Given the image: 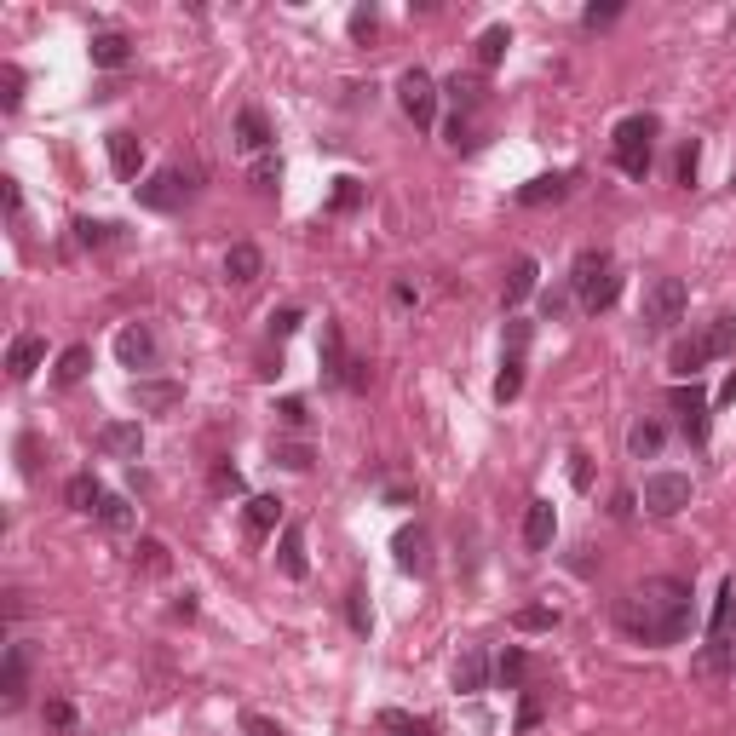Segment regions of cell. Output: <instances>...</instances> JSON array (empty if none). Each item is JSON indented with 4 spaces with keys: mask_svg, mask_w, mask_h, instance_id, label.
<instances>
[{
    "mask_svg": "<svg viewBox=\"0 0 736 736\" xmlns=\"http://www.w3.org/2000/svg\"><path fill=\"white\" fill-rule=\"evenodd\" d=\"M616 627L633 644H679L690 633V587L673 575H656L616 598Z\"/></svg>",
    "mask_w": 736,
    "mask_h": 736,
    "instance_id": "cell-1",
    "label": "cell"
},
{
    "mask_svg": "<svg viewBox=\"0 0 736 736\" xmlns=\"http://www.w3.org/2000/svg\"><path fill=\"white\" fill-rule=\"evenodd\" d=\"M570 288L581 294V305H587V311H610V305H616V294H621L616 259H610L604 248H587V253H575Z\"/></svg>",
    "mask_w": 736,
    "mask_h": 736,
    "instance_id": "cell-2",
    "label": "cell"
},
{
    "mask_svg": "<svg viewBox=\"0 0 736 736\" xmlns=\"http://www.w3.org/2000/svg\"><path fill=\"white\" fill-rule=\"evenodd\" d=\"M656 156V115H627L616 127V167L627 179H644Z\"/></svg>",
    "mask_w": 736,
    "mask_h": 736,
    "instance_id": "cell-3",
    "label": "cell"
},
{
    "mask_svg": "<svg viewBox=\"0 0 736 736\" xmlns=\"http://www.w3.org/2000/svg\"><path fill=\"white\" fill-rule=\"evenodd\" d=\"M685 305H690L685 282H679V276H656V282L644 288L639 322H644V328H650V334H667L673 322H685Z\"/></svg>",
    "mask_w": 736,
    "mask_h": 736,
    "instance_id": "cell-4",
    "label": "cell"
},
{
    "mask_svg": "<svg viewBox=\"0 0 736 736\" xmlns=\"http://www.w3.org/2000/svg\"><path fill=\"white\" fill-rule=\"evenodd\" d=\"M690 506V478L685 472H650L644 478V512L650 518H673Z\"/></svg>",
    "mask_w": 736,
    "mask_h": 736,
    "instance_id": "cell-5",
    "label": "cell"
},
{
    "mask_svg": "<svg viewBox=\"0 0 736 736\" xmlns=\"http://www.w3.org/2000/svg\"><path fill=\"white\" fill-rule=\"evenodd\" d=\"M397 98H403V110H409L414 127H432V121H437V81L426 75V69H403Z\"/></svg>",
    "mask_w": 736,
    "mask_h": 736,
    "instance_id": "cell-6",
    "label": "cell"
},
{
    "mask_svg": "<svg viewBox=\"0 0 736 736\" xmlns=\"http://www.w3.org/2000/svg\"><path fill=\"white\" fill-rule=\"evenodd\" d=\"M190 196V179H184L179 167H161L156 179H144L138 184V202L144 207H156V213H173V207Z\"/></svg>",
    "mask_w": 736,
    "mask_h": 736,
    "instance_id": "cell-7",
    "label": "cell"
},
{
    "mask_svg": "<svg viewBox=\"0 0 736 736\" xmlns=\"http://www.w3.org/2000/svg\"><path fill=\"white\" fill-rule=\"evenodd\" d=\"M667 403L679 409L690 443H702V437H708V391L696 386V380H690V386H673V397H667Z\"/></svg>",
    "mask_w": 736,
    "mask_h": 736,
    "instance_id": "cell-8",
    "label": "cell"
},
{
    "mask_svg": "<svg viewBox=\"0 0 736 736\" xmlns=\"http://www.w3.org/2000/svg\"><path fill=\"white\" fill-rule=\"evenodd\" d=\"M98 449L110 460H138L144 455V432H138V420H110V426H98Z\"/></svg>",
    "mask_w": 736,
    "mask_h": 736,
    "instance_id": "cell-9",
    "label": "cell"
},
{
    "mask_svg": "<svg viewBox=\"0 0 736 736\" xmlns=\"http://www.w3.org/2000/svg\"><path fill=\"white\" fill-rule=\"evenodd\" d=\"M133 403L138 409H150V414H167V409H179L184 403V386L179 380H133Z\"/></svg>",
    "mask_w": 736,
    "mask_h": 736,
    "instance_id": "cell-10",
    "label": "cell"
},
{
    "mask_svg": "<svg viewBox=\"0 0 736 736\" xmlns=\"http://www.w3.org/2000/svg\"><path fill=\"white\" fill-rule=\"evenodd\" d=\"M115 357H121L127 368H150V363H156V340H150V328H144V322L121 328V334H115Z\"/></svg>",
    "mask_w": 736,
    "mask_h": 736,
    "instance_id": "cell-11",
    "label": "cell"
},
{
    "mask_svg": "<svg viewBox=\"0 0 736 736\" xmlns=\"http://www.w3.org/2000/svg\"><path fill=\"white\" fill-rule=\"evenodd\" d=\"M552 535H558V512H552V501H529V512H524V547L529 552H547Z\"/></svg>",
    "mask_w": 736,
    "mask_h": 736,
    "instance_id": "cell-12",
    "label": "cell"
},
{
    "mask_svg": "<svg viewBox=\"0 0 736 736\" xmlns=\"http://www.w3.org/2000/svg\"><path fill=\"white\" fill-rule=\"evenodd\" d=\"M276 570L288 575V581H305V570H311V564H305V529L299 524L282 529V541H276Z\"/></svg>",
    "mask_w": 736,
    "mask_h": 736,
    "instance_id": "cell-13",
    "label": "cell"
},
{
    "mask_svg": "<svg viewBox=\"0 0 736 736\" xmlns=\"http://www.w3.org/2000/svg\"><path fill=\"white\" fill-rule=\"evenodd\" d=\"M41 357H46V340H41V334H18V340H12V351H6V374H12V380H29V374L41 368Z\"/></svg>",
    "mask_w": 736,
    "mask_h": 736,
    "instance_id": "cell-14",
    "label": "cell"
},
{
    "mask_svg": "<svg viewBox=\"0 0 736 736\" xmlns=\"http://www.w3.org/2000/svg\"><path fill=\"white\" fill-rule=\"evenodd\" d=\"M426 547H432V541H426V529H420V524L397 529V541H391L397 564H403V570H414V575H426V564H432V558H426Z\"/></svg>",
    "mask_w": 736,
    "mask_h": 736,
    "instance_id": "cell-15",
    "label": "cell"
},
{
    "mask_svg": "<svg viewBox=\"0 0 736 736\" xmlns=\"http://www.w3.org/2000/svg\"><path fill=\"white\" fill-rule=\"evenodd\" d=\"M127 58H133V41H127L121 29H98V35H92V64L98 69H121Z\"/></svg>",
    "mask_w": 736,
    "mask_h": 736,
    "instance_id": "cell-16",
    "label": "cell"
},
{
    "mask_svg": "<svg viewBox=\"0 0 736 736\" xmlns=\"http://www.w3.org/2000/svg\"><path fill=\"white\" fill-rule=\"evenodd\" d=\"M23 679H29V650L12 644V650H6V667H0V696H6V708L23 702Z\"/></svg>",
    "mask_w": 736,
    "mask_h": 736,
    "instance_id": "cell-17",
    "label": "cell"
},
{
    "mask_svg": "<svg viewBox=\"0 0 736 736\" xmlns=\"http://www.w3.org/2000/svg\"><path fill=\"white\" fill-rule=\"evenodd\" d=\"M110 167H115V179H138V167H144L138 133H110Z\"/></svg>",
    "mask_w": 736,
    "mask_h": 736,
    "instance_id": "cell-18",
    "label": "cell"
},
{
    "mask_svg": "<svg viewBox=\"0 0 736 736\" xmlns=\"http://www.w3.org/2000/svg\"><path fill=\"white\" fill-rule=\"evenodd\" d=\"M242 518H248V535H253V541H265V535L282 524V501H276V495H253V501L242 506Z\"/></svg>",
    "mask_w": 736,
    "mask_h": 736,
    "instance_id": "cell-19",
    "label": "cell"
},
{
    "mask_svg": "<svg viewBox=\"0 0 736 736\" xmlns=\"http://www.w3.org/2000/svg\"><path fill=\"white\" fill-rule=\"evenodd\" d=\"M259 271H265V259H259V248H253V242H236V248L225 253V276L236 282V288H248Z\"/></svg>",
    "mask_w": 736,
    "mask_h": 736,
    "instance_id": "cell-20",
    "label": "cell"
},
{
    "mask_svg": "<svg viewBox=\"0 0 736 736\" xmlns=\"http://www.w3.org/2000/svg\"><path fill=\"white\" fill-rule=\"evenodd\" d=\"M345 334H340V322H322V374H328V380H340L345 386Z\"/></svg>",
    "mask_w": 736,
    "mask_h": 736,
    "instance_id": "cell-21",
    "label": "cell"
},
{
    "mask_svg": "<svg viewBox=\"0 0 736 736\" xmlns=\"http://www.w3.org/2000/svg\"><path fill=\"white\" fill-rule=\"evenodd\" d=\"M64 501L75 506V512H98V506H104V483L92 478V472H75V478L64 483Z\"/></svg>",
    "mask_w": 736,
    "mask_h": 736,
    "instance_id": "cell-22",
    "label": "cell"
},
{
    "mask_svg": "<svg viewBox=\"0 0 736 736\" xmlns=\"http://www.w3.org/2000/svg\"><path fill=\"white\" fill-rule=\"evenodd\" d=\"M87 374H92V345H69L64 357H58V368H52L58 386H81Z\"/></svg>",
    "mask_w": 736,
    "mask_h": 736,
    "instance_id": "cell-23",
    "label": "cell"
},
{
    "mask_svg": "<svg viewBox=\"0 0 736 736\" xmlns=\"http://www.w3.org/2000/svg\"><path fill=\"white\" fill-rule=\"evenodd\" d=\"M570 190V173H552V179H529L524 190H518V202L524 207H541V202H558Z\"/></svg>",
    "mask_w": 736,
    "mask_h": 736,
    "instance_id": "cell-24",
    "label": "cell"
},
{
    "mask_svg": "<svg viewBox=\"0 0 736 736\" xmlns=\"http://www.w3.org/2000/svg\"><path fill=\"white\" fill-rule=\"evenodd\" d=\"M713 351H708V340L696 334V340H679L673 345V374H685V380H696V368L708 363Z\"/></svg>",
    "mask_w": 736,
    "mask_h": 736,
    "instance_id": "cell-25",
    "label": "cell"
},
{
    "mask_svg": "<svg viewBox=\"0 0 736 736\" xmlns=\"http://www.w3.org/2000/svg\"><path fill=\"white\" fill-rule=\"evenodd\" d=\"M236 144H242V150H265V144H271V127H265V115L259 110L236 115Z\"/></svg>",
    "mask_w": 736,
    "mask_h": 736,
    "instance_id": "cell-26",
    "label": "cell"
},
{
    "mask_svg": "<svg viewBox=\"0 0 736 736\" xmlns=\"http://www.w3.org/2000/svg\"><path fill=\"white\" fill-rule=\"evenodd\" d=\"M443 92L455 98V115L460 110H478V104H483V75H449V87H443Z\"/></svg>",
    "mask_w": 736,
    "mask_h": 736,
    "instance_id": "cell-27",
    "label": "cell"
},
{
    "mask_svg": "<svg viewBox=\"0 0 736 736\" xmlns=\"http://www.w3.org/2000/svg\"><path fill=\"white\" fill-rule=\"evenodd\" d=\"M529 294H535V259H512V271H506V305H518Z\"/></svg>",
    "mask_w": 736,
    "mask_h": 736,
    "instance_id": "cell-28",
    "label": "cell"
},
{
    "mask_svg": "<svg viewBox=\"0 0 736 736\" xmlns=\"http://www.w3.org/2000/svg\"><path fill=\"white\" fill-rule=\"evenodd\" d=\"M483 679H489V662H483V650H466L455 662V690H483Z\"/></svg>",
    "mask_w": 736,
    "mask_h": 736,
    "instance_id": "cell-29",
    "label": "cell"
},
{
    "mask_svg": "<svg viewBox=\"0 0 736 736\" xmlns=\"http://www.w3.org/2000/svg\"><path fill=\"white\" fill-rule=\"evenodd\" d=\"M662 426H656V420H639V426H633V432H627V449H633V455L639 460H650V455H662Z\"/></svg>",
    "mask_w": 736,
    "mask_h": 736,
    "instance_id": "cell-30",
    "label": "cell"
},
{
    "mask_svg": "<svg viewBox=\"0 0 736 736\" xmlns=\"http://www.w3.org/2000/svg\"><path fill=\"white\" fill-rule=\"evenodd\" d=\"M506 46H512V35H506L501 23H495V29H483V35H478V69H495L506 58Z\"/></svg>",
    "mask_w": 736,
    "mask_h": 736,
    "instance_id": "cell-31",
    "label": "cell"
},
{
    "mask_svg": "<svg viewBox=\"0 0 736 736\" xmlns=\"http://www.w3.org/2000/svg\"><path fill=\"white\" fill-rule=\"evenodd\" d=\"M98 524L110 529V535H127V529H133V506L121 501V495H104V506H98Z\"/></svg>",
    "mask_w": 736,
    "mask_h": 736,
    "instance_id": "cell-32",
    "label": "cell"
},
{
    "mask_svg": "<svg viewBox=\"0 0 736 736\" xmlns=\"http://www.w3.org/2000/svg\"><path fill=\"white\" fill-rule=\"evenodd\" d=\"M518 391H524V357H506L501 374H495V397H501V403H512Z\"/></svg>",
    "mask_w": 736,
    "mask_h": 736,
    "instance_id": "cell-33",
    "label": "cell"
},
{
    "mask_svg": "<svg viewBox=\"0 0 736 736\" xmlns=\"http://www.w3.org/2000/svg\"><path fill=\"white\" fill-rule=\"evenodd\" d=\"M702 340H708V351H713V357H725V351H736V317H713Z\"/></svg>",
    "mask_w": 736,
    "mask_h": 736,
    "instance_id": "cell-34",
    "label": "cell"
},
{
    "mask_svg": "<svg viewBox=\"0 0 736 736\" xmlns=\"http://www.w3.org/2000/svg\"><path fill=\"white\" fill-rule=\"evenodd\" d=\"M524 673H529V656L518 650V644H512V650H506L501 662H495V679H501V685L512 690V685H524Z\"/></svg>",
    "mask_w": 736,
    "mask_h": 736,
    "instance_id": "cell-35",
    "label": "cell"
},
{
    "mask_svg": "<svg viewBox=\"0 0 736 736\" xmlns=\"http://www.w3.org/2000/svg\"><path fill=\"white\" fill-rule=\"evenodd\" d=\"M380 725H386L391 736H432V725H426V719H409V713H397V708L380 713Z\"/></svg>",
    "mask_w": 736,
    "mask_h": 736,
    "instance_id": "cell-36",
    "label": "cell"
},
{
    "mask_svg": "<svg viewBox=\"0 0 736 736\" xmlns=\"http://www.w3.org/2000/svg\"><path fill=\"white\" fill-rule=\"evenodd\" d=\"M518 627H524V633H547V627H558V610H547V604H529V610H518Z\"/></svg>",
    "mask_w": 736,
    "mask_h": 736,
    "instance_id": "cell-37",
    "label": "cell"
},
{
    "mask_svg": "<svg viewBox=\"0 0 736 736\" xmlns=\"http://www.w3.org/2000/svg\"><path fill=\"white\" fill-rule=\"evenodd\" d=\"M0 87H6V92H0V104H6V110H18V104H23V69L6 64V69H0Z\"/></svg>",
    "mask_w": 736,
    "mask_h": 736,
    "instance_id": "cell-38",
    "label": "cell"
},
{
    "mask_svg": "<svg viewBox=\"0 0 736 736\" xmlns=\"http://www.w3.org/2000/svg\"><path fill=\"white\" fill-rule=\"evenodd\" d=\"M276 420H282V426H294V432H305V420H311V414H305L299 397H282V403H276Z\"/></svg>",
    "mask_w": 736,
    "mask_h": 736,
    "instance_id": "cell-39",
    "label": "cell"
},
{
    "mask_svg": "<svg viewBox=\"0 0 736 736\" xmlns=\"http://www.w3.org/2000/svg\"><path fill=\"white\" fill-rule=\"evenodd\" d=\"M276 460H282L288 472H305V466H311V449H305V443H276Z\"/></svg>",
    "mask_w": 736,
    "mask_h": 736,
    "instance_id": "cell-40",
    "label": "cell"
},
{
    "mask_svg": "<svg viewBox=\"0 0 736 736\" xmlns=\"http://www.w3.org/2000/svg\"><path fill=\"white\" fill-rule=\"evenodd\" d=\"M138 564H144L150 575H161L167 570V547H161V541H138Z\"/></svg>",
    "mask_w": 736,
    "mask_h": 736,
    "instance_id": "cell-41",
    "label": "cell"
},
{
    "mask_svg": "<svg viewBox=\"0 0 736 736\" xmlns=\"http://www.w3.org/2000/svg\"><path fill=\"white\" fill-rule=\"evenodd\" d=\"M213 495H242V472L236 466H213Z\"/></svg>",
    "mask_w": 736,
    "mask_h": 736,
    "instance_id": "cell-42",
    "label": "cell"
},
{
    "mask_svg": "<svg viewBox=\"0 0 736 736\" xmlns=\"http://www.w3.org/2000/svg\"><path fill=\"white\" fill-rule=\"evenodd\" d=\"M524 345H529V322H506V357H524Z\"/></svg>",
    "mask_w": 736,
    "mask_h": 736,
    "instance_id": "cell-43",
    "label": "cell"
},
{
    "mask_svg": "<svg viewBox=\"0 0 736 736\" xmlns=\"http://www.w3.org/2000/svg\"><path fill=\"white\" fill-rule=\"evenodd\" d=\"M46 725H52V731H69V725H75V708H69V702H46Z\"/></svg>",
    "mask_w": 736,
    "mask_h": 736,
    "instance_id": "cell-44",
    "label": "cell"
},
{
    "mask_svg": "<svg viewBox=\"0 0 736 736\" xmlns=\"http://www.w3.org/2000/svg\"><path fill=\"white\" fill-rule=\"evenodd\" d=\"M374 6H357V12H351V35H357V41H368V35H374Z\"/></svg>",
    "mask_w": 736,
    "mask_h": 736,
    "instance_id": "cell-45",
    "label": "cell"
},
{
    "mask_svg": "<svg viewBox=\"0 0 736 736\" xmlns=\"http://www.w3.org/2000/svg\"><path fill=\"white\" fill-rule=\"evenodd\" d=\"M110 230L115 225H92V219H81V225H75V236H81L87 248H98V242H110Z\"/></svg>",
    "mask_w": 736,
    "mask_h": 736,
    "instance_id": "cell-46",
    "label": "cell"
},
{
    "mask_svg": "<svg viewBox=\"0 0 736 736\" xmlns=\"http://www.w3.org/2000/svg\"><path fill=\"white\" fill-rule=\"evenodd\" d=\"M242 731H248V736H282V725L265 719V713H248V719H242Z\"/></svg>",
    "mask_w": 736,
    "mask_h": 736,
    "instance_id": "cell-47",
    "label": "cell"
},
{
    "mask_svg": "<svg viewBox=\"0 0 736 736\" xmlns=\"http://www.w3.org/2000/svg\"><path fill=\"white\" fill-rule=\"evenodd\" d=\"M535 725H541V702L524 696V702H518V731H535Z\"/></svg>",
    "mask_w": 736,
    "mask_h": 736,
    "instance_id": "cell-48",
    "label": "cell"
},
{
    "mask_svg": "<svg viewBox=\"0 0 736 736\" xmlns=\"http://www.w3.org/2000/svg\"><path fill=\"white\" fill-rule=\"evenodd\" d=\"M294 328H299V311H294V305L271 311V334H294Z\"/></svg>",
    "mask_w": 736,
    "mask_h": 736,
    "instance_id": "cell-49",
    "label": "cell"
},
{
    "mask_svg": "<svg viewBox=\"0 0 736 736\" xmlns=\"http://www.w3.org/2000/svg\"><path fill=\"white\" fill-rule=\"evenodd\" d=\"M621 18V6H587V12H581V23H587V29H598V23H616Z\"/></svg>",
    "mask_w": 736,
    "mask_h": 736,
    "instance_id": "cell-50",
    "label": "cell"
},
{
    "mask_svg": "<svg viewBox=\"0 0 736 736\" xmlns=\"http://www.w3.org/2000/svg\"><path fill=\"white\" fill-rule=\"evenodd\" d=\"M696 161H702V150H696V144H685V150H679V184L696 179Z\"/></svg>",
    "mask_w": 736,
    "mask_h": 736,
    "instance_id": "cell-51",
    "label": "cell"
},
{
    "mask_svg": "<svg viewBox=\"0 0 736 736\" xmlns=\"http://www.w3.org/2000/svg\"><path fill=\"white\" fill-rule=\"evenodd\" d=\"M449 144H478V138H472V121H466V115H455V121H449Z\"/></svg>",
    "mask_w": 736,
    "mask_h": 736,
    "instance_id": "cell-52",
    "label": "cell"
},
{
    "mask_svg": "<svg viewBox=\"0 0 736 736\" xmlns=\"http://www.w3.org/2000/svg\"><path fill=\"white\" fill-rule=\"evenodd\" d=\"M253 190H276V161H259V167H253Z\"/></svg>",
    "mask_w": 736,
    "mask_h": 736,
    "instance_id": "cell-53",
    "label": "cell"
},
{
    "mask_svg": "<svg viewBox=\"0 0 736 736\" xmlns=\"http://www.w3.org/2000/svg\"><path fill=\"white\" fill-rule=\"evenodd\" d=\"M351 627H357V633H368V598L363 593H351Z\"/></svg>",
    "mask_w": 736,
    "mask_h": 736,
    "instance_id": "cell-54",
    "label": "cell"
},
{
    "mask_svg": "<svg viewBox=\"0 0 736 736\" xmlns=\"http://www.w3.org/2000/svg\"><path fill=\"white\" fill-rule=\"evenodd\" d=\"M334 207H340V213H351V207H357V184H351V179H340V190H334Z\"/></svg>",
    "mask_w": 736,
    "mask_h": 736,
    "instance_id": "cell-55",
    "label": "cell"
},
{
    "mask_svg": "<svg viewBox=\"0 0 736 736\" xmlns=\"http://www.w3.org/2000/svg\"><path fill=\"white\" fill-rule=\"evenodd\" d=\"M6 213H12V219L23 213V190H18V179H6Z\"/></svg>",
    "mask_w": 736,
    "mask_h": 736,
    "instance_id": "cell-56",
    "label": "cell"
},
{
    "mask_svg": "<svg viewBox=\"0 0 736 736\" xmlns=\"http://www.w3.org/2000/svg\"><path fill=\"white\" fill-rule=\"evenodd\" d=\"M719 403H736V374L725 380V386H719Z\"/></svg>",
    "mask_w": 736,
    "mask_h": 736,
    "instance_id": "cell-57",
    "label": "cell"
}]
</instances>
